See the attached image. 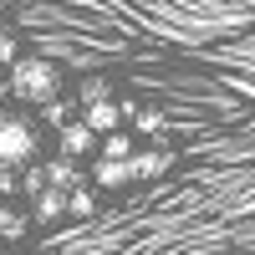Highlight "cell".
Listing matches in <instances>:
<instances>
[{"instance_id":"ba28073f","label":"cell","mask_w":255,"mask_h":255,"mask_svg":"<svg viewBox=\"0 0 255 255\" xmlns=\"http://www.w3.org/2000/svg\"><path fill=\"white\" fill-rule=\"evenodd\" d=\"M133 128L153 138V133H163V113H158V108H138V113H133Z\"/></svg>"},{"instance_id":"7a4b0ae2","label":"cell","mask_w":255,"mask_h":255,"mask_svg":"<svg viewBox=\"0 0 255 255\" xmlns=\"http://www.w3.org/2000/svg\"><path fill=\"white\" fill-rule=\"evenodd\" d=\"M10 92L20 102H31V108H51L56 92H61V67L46 56H20L10 67Z\"/></svg>"},{"instance_id":"7c38bea8","label":"cell","mask_w":255,"mask_h":255,"mask_svg":"<svg viewBox=\"0 0 255 255\" xmlns=\"http://www.w3.org/2000/svg\"><path fill=\"white\" fill-rule=\"evenodd\" d=\"M41 118H46V123H56V128H72V123H77V118H72V108H67V102H51V108L41 113Z\"/></svg>"},{"instance_id":"8992f818","label":"cell","mask_w":255,"mask_h":255,"mask_svg":"<svg viewBox=\"0 0 255 255\" xmlns=\"http://www.w3.org/2000/svg\"><path fill=\"white\" fill-rule=\"evenodd\" d=\"M163 168H168V153H163V148H148V153H133V184H138V179H158Z\"/></svg>"},{"instance_id":"4fadbf2b","label":"cell","mask_w":255,"mask_h":255,"mask_svg":"<svg viewBox=\"0 0 255 255\" xmlns=\"http://www.w3.org/2000/svg\"><path fill=\"white\" fill-rule=\"evenodd\" d=\"M0 61H10V67L20 61V56H15V41H10V36H0Z\"/></svg>"},{"instance_id":"9c48e42d","label":"cell","mask_w":255,"mask_h":255,"mask_svg":"<svg viewBox=\"0 0 255 255\" xmlns=\"http://www.w3.org/2000/svg\"><path fill=\"white\" fill-rule=\"evenodd\" d=\"M20 235H26V220L10 215V209L0 204V240H20Z\"/></svg>"},{"instance_id":"277c9868","label":"cell","mask_w":255,"mask_h":255,"mask_svg":"<svg viewBox=\"0 0 255 255\" xmlns=\"http://www.w3.org/2000/svg\"><path fill=\"white\" fill-rule=\"evenodd\" d=\"M41 174H46V184L61 189V194H77V189H82V168H77V158H67V153H56Z\"/></svg>"},{"instance_id":"30bf717a","label":"cell","mask_w":255,"mask_h":255,"mask_svg":"<svg viewBox=\"0 0 255 255\" xmlns=\"http://www.w3.org/2000/svg\"><path fill=\"white\" fill-rule=\"evenodd\" d=\"M92 209H97V199L87 194V189H77V194L67 199V215H77V220H87V215H92Z\"/></svg>"},{"instance_id":"3957f363","label":"cell","mask_w":255,"mask_h":255,"mask_svg":"<svg viewBox=\"0 0 255 255\" xmlns=\"http://www.w3.org/2000/svg\"><path fill=\"white\" fill-rule=\"evenodd\" d=\"M56 148H61V153H67V158H77L82 163V153H102V138L92 133V128L87 123H72V128H61V138H56Z\"/></svg>"},{"instance_id":"52a82bcc","label":"cell","mask_w":255,"mask_h":255,"mask_svg":"<svg viewBox=\"0 0 255 255\" xmlns=\"http://www.w3.org/2000/svg\"><path fill=\"white\" fill-rule=\"evenodd\" d=\"M138 148H133V138L128 133H113V138H102V153L97 158H133Z\"/></svg>"},{"instance_id":"8fae6325","label":"cell","mask_w":255,"mask_h":255,"mask_svg":"<svg viewBox=\"0 0 255 255\" xmlns=\"http://www.w3.org/2000/svg\"><path fill=\"white\" fill-rule=\"evenodd\" d=\"M92 102H108V82L102 77H92L87 87H82V108H92Z\"/></svg>"},{"instance_id":"5b68a950","label":"cell","mask_w":255,"mask_h":255,"mask_svg":"<svg viewBox=\"0 0 255 255\" xmlns=\"http://www.w3.org/2000/svg\"><path fill=\"white\" fill-rule=\"evenodd\" d=\"M92 179H97L102 189L133 184V158H97V163H92Z\"/></svg>"},{"instance_id":"6da1fadb","label":"cell","mask_w":255,"mask_h":255,"mask_svg":"<svg viewBox=\"0 0 255 255\" xmlns=\"http://www.w3.org/2000/svg\"><path fill=\"white\" fill-rule=\"evenodd\" d=\"M41 153V138H36V123L20 118V113H0V179L10 174H26Z\"/></svg>"},{"instance_id":"5bb4252c","label":"cell","mask_w":255,"mask_h":255,"mask_svg":"<svg viewBox=\"0 0 255 255\" xmlns=\"http://www.w3.org/2000/svg\"><path fill=\"white\" fill-rule=\"evenodd\" d=\"M5 92H10V77H0V102H5Z\"/></svg>"}]
</instances>
